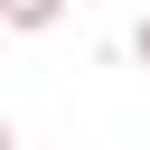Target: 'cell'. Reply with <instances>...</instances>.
<instances>
[{"instance_id":"6da1fadb","label":"cell","mask_w":150,"mask_h":150,"mask_svg":"<svg viewBox=\"0 0 150 150\" xmlns=\"http://www.w3.org/2000/svg\"><path fill=\"white\" fill-rule=\"evenodd\" d=\"M9 28H19V38L56 28V0H9V9H0V38H9Z\"/></svg>"},{"instance_id":"7a4b0ae2","label":"cell","mask_w":150,"mask_h":150,"mask_svg":"<svg viewBox=\"0 0 150 150\" xmlns=\"http://www.w3.org/2000/svg\"><path fill=\"white\" fill-rule=\"evenodd\" d=\"M131 56H141V66H150V19H141V28H131Z\"/></svg>"},{"instance_id":"3957f363","label":"cell","mask_w":150,"mask_h":150,"mask_svg":"<svg viewBox=\"0 0 150 150\" xmlns=\"http://www.w3.org/2000/svg\"><path fill=\"white\" fill-rule=\"evenodd\" d=\"M0 150H19V141H9V122H0Z\"/></svg>"}]
</instances>
